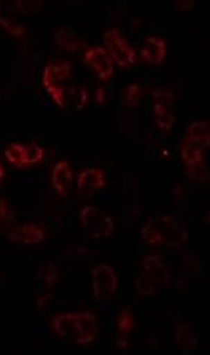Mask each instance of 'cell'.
Instances as JSON below:
<instances>
[{
  "label": "cell",
  "instance_id": "1",
  "mask_svg": "<svg viewBox=\"0 0 210 355\" xmlns=\"http://www.w3.org/2000/svg\"><path fill=\"white\" fill-rule=\"evenodd\" d=\"M53 330L69 344L88 345L100 334V322L91 311H69L53 318Z\"/></svg>",
  "mask_w": 210,
  "mask_h": 355
},
{
  "label": "cell",
  "instance_id": "2",
  "mask_svg": "<svg viewBox=\"0 0 210 355\" xmlns=\"http://www.w3.org/2000/svg\"><path fill=\"white\" fill-rule=\"evenodd\" d=\"M141 238L152 246L180 248L187 243L189 232L170 216H158L146 220L141 227Z\"/></svg>",
  "mask_w": 210,
  "mask_h": 355
},
{
  "label": "cell",
  "instance_id": "3",
  "mask_svg": "<svg viewBox=\"0 0 210 355\" xmlns=\"http://www.w3.org/2000/svg\"><path fill=\"white\" fill-rule=\"evenodd\" d=\"M210 145V126L207 121H193L185 130L184 140L180 145V157L184 164L190 165L202 164L204 152Z\"/></svg>",
  "mask_w": 210,
  "mask_h": 355
},
{
  "label": "cell",
  "instance_id": "4",
  "mask_svg": "<svg viewBox=\"0 0 210 355\" xmlns=\"http://www.w3.org/2000/svg\"><path fill=\"white\" fill-rule=\"evenodd\" d=\"M168 282V275H166L165 263L161 256L148 254L145 256L141 261V271L137 276V291L143 297L153 295L164 283Z\"/></svg>",
  "mask_w": 210,
  "mask_h": 355
},
{
  "label": "cell",
  "instance_id": "5",
  "mask_svg": "<svg viewBox=\"0 0 210 355\" xmlns=\"http://www.w3.org/2000/svg\"><path fill=\"white\" fill-rule=\"evenodd\" d=\"M71 74V64L67 61L62 62H53V64H47L42 73V85L44 89L49 93V96L53 98V101L61 108L66 106L64 100V83L69 80Z\"/></svg>",
  "mask_w": 210,
  "mask_h": 355
},
{
  "label": "cell",
  "instance_id": "6",
  "mask_svg": "<svg viewBox=\"0 0 210 355\" xmlns=\"http://www.w3.org/2000/svg\"><path fill=\"white\" fill-rule=\"evenodd\" d=\"M79 220H81L82 227L91 238H108L111 232L114 231V220L96 206L82 207L81 212H79Z\"/></svg>",
  "mask_w": 210,
  "mask_h": 355
},
{
  "label": "cell",
  "instance_id": "7",
  "mask_svg": "<svg viewBox=\"0 0 210 355\" xmlns=\"http://www.w3.org/2000/svg\"><path fill=\"white\" fill-rule=\"evenodd\" d=\"M105 41V49L110 54V58L121 68H128L137 61V53L132 46L128 44L123 34L118 29H108L103 35Z\"/></svg>",
  "mask_w": 210,
  "mask_h": 355
},
{
  "label": "cell",
  "instance_id": "8",
  "mask_svg": "<svg viewBox=\"0 0 210 355\" xmlns=\"http://www.w3.org/2000/svg\"><path fill=\"white\" fill-rule=\"evenodd\" d=\"M91 285H93V295L98 302H108L118 290L116 273L110 264H98L91 271Z\"/></svg>",
  "mask_w": 210,
  "mask_h": 355
},
{
  "label": "cell",
  "instance_id": "9",
  "mask_svg": "<svg viewBox=\"0 0 210 355\" xmlns=\"http://www.w3.org/2000/svg\"><path fill=\"white\" fill-rule=\"evenodd\" d=\"M3 153L9 164L17 168H27L44 159V150L35 144H10Z\"/></svg>",
  "mask_w": 210,
  "mask_h": 355
},
{
  "label": "cell",
  "instance_id": "10",
  "mask_svg": "<svg viewBox=\"0 0 210 355\" xmlns=\"http://www.w3.org/2000/svg\"><path fill=\"white\" fill-rule=\"evenodd\" d=\"M155 96V103H153V116H155V123L164 132H170L175 125V116L172 113L173 94L165 89H157L153 93Z\"/></svg>",
  "mask_w": 210,
  "mask_h": 355
},
{
  "label": "cell",
  "instance_id": "11",
  "mask_svg": "<svg viewBox=\"0 0 210 355\" xmlns=\"http://www.w3.org/2000/svg\"><path fill=\"white\" fill-rule=\"evenodd\" d=\"M85 62L96 73L100 80L106 81L113 76V59L106 53L105 47L94 46L85 53Z\"/></svg>",
  "mask_w": 210,
  "mask_h": 355
},
{
  "label": "cell",
  "instance_id": "12",
  "mask_svg": "<svg viewBox=\"0 0 210 355\" xmlns=\"http://www.w3.org/2000/svg\"><path fill=\"white\" fill-rule=\"evenodd\" d=\"M106 179H105V172L98 167H91V168H85L81 173L78 175L76 180V187L78 192L82 197H89L94 196L96 192H100L103 187H105Z\"/></svg>",
  "mask_w": 210,
  "mask_h": 355
},
{
  "label": "cell",
  "instance_id": "13",
  "mask_svg": "<svg viewBox=\"0 0 210 355\" xmlns=\"http://www.w3.org/2000/svg\"><path fill=\"white\" fill-rule=\"evenodd\" d=\"M6 236L14 243L22 244V246H33V244L41 243L46 238V232L35 224H24V226L9 230L6 232Z\"/></svg>",
  "mask_w": 210,
  "mask_h": 355
},
{
  "label": "cell",
  "instance_id": "14",
  "mask_svg": "<svg viewBox=\"0 0 210 355\" xmlns=\"http://www.w3.org/2000/svg\"><path fill=\"white\" fill-rule=\"evenodd\" d=\"M166 56V44L161 37L158 35H150L145 39L143 46H141V58L148 64L158 66L164 62Z\"/></svg>",
  "mask_w": 210,
  "mask_h": 355
},
{
  "label": "cell",
  "instance_id": "15",
  "mask_svg": "<svg viewBox=\"0 0 210 355\" xmlns=\"http://www.w3.org/2000/svg\"><path fill=\"white\" fill-rule=\"evenodd\" d=\"M51 182H53L54 191L58 192L59 196L67 194V189H69L71 182H73V168H71L69 162L61 160L54 165Z\"/></svg>",
  "mask_w": 210,
  "mask_h": 355
},
{
  "label": "cell",
  "instance_id": "16",
  "mask_svg": "<svg viewBox=\"0 0 210 355\" xmlns=\"http://www.w3.org/2000/svg\"><path fill=\"white\" fill-rule=\"evenodd\" d=\"M175 345H177V349L185 355L192 354L193 349L197 347V335H195V332H193V329L189 325V323L180 322L177 325Z\"/></svg>",
  "mask_w": 210,
  "mask_h": 355
},
{
  "label": "cell",
  "instance_id": "17",
  "mask_svg": "<svg viewBox=\"0 0 210 355\" xmlns=\"http://www.w3.org/2000/svg\"><path fill=\"white\" fill-rule=\"evenodd\" d=\"M54 41L58 47L67 51V53H76L78 49L82 47L81 37L71 29H58L54 34Z\"/></svg>",
  "mask_w": 210,
  "mask_h": 355
},
{
  "label": "cell",
  "instance_id": "18",
  "mask_svg": "<svg viewBox=\"0 0 210 355\" xmlns=\"http://www.w3.org/2000/svg\"><path fill=\"white\" fill-rule=\"evenodd\" d=\"M141 96H143V92H141L140 85H134L133 83V85H130L128 88L125 89V93H123V103L134 108V106L140 105Z\"/></svg>",
  "mask_w": 210,
  "mask_h": 355
},
{
  "label": "cell",
  "instance_id": "19",
  "mask_svg": "<svg viewBox=\"0 0 210 355\" xmlns=\"http://www.w3.org/2000/svg\"><path fill=\"white\" fill-rule=\"evenodd\" d=\"M134 329V317L132 313V310L125 309L121 310V313L118 315V332L121 335L130 334Z\"/></svg>",
  "mask_w": 210,
  "mask_h": 355
},
{
  "label": "cell",
  "instance_id": "20",
  "mask_svg": "<svg viewBox=\"0 0 210 355\" xmlns=\"http://www.w3.org/2000/svg\"><path fill=\"white\" fill-rule=\"evenodd\" d=\"M0 24L6 27L7 33H9L10 35H15V37H22V35L26 34V31H24V27L21 26V24L15 22L12 17H7V15L0 14Z\"/></svg>",
  "mask_w": 210,
  "mask_h": 355
},
{
  "label": "cell",
  "instance_id": "21",
  "mask_svg": "<svg viewBox=\"0 0 210 355\" xmlns=\"http://www.w3.org/2000/svg\"><path fill=\"white\" fill-rule=\"evenodd\" d=\"M39 276L44 279V283L47 286H54L55 283H58V279H59V270L54 266L53 263H49V264H46L44 268H42L41 275H39Z\"/></svg>",
  "mask_w": 210,
  "mask_h": 355
},
{
  "label": "cell",
  "instance_id": "22",
  "mask_svg": "<svg viewBox=\"0 0 210 355\" xmlns=\"http://www.w3.org/2000/svg\"><path fill=\"white\" fill-rule=\"evenodd\" d=\"M187 175L190 179L197 180V182H205L209 179V171L205 168L204 164L190 165V167H187Z\"/></svg>",
  "mask_w": 210,
  "mask_h": 355
},
{
  "label": "cell",
  "instance_id": "23",
  "mask_svg": "<svg viewBox=\"0 0 210 355\" xmlns=\"http://www.w3.org/2000/svg\"><path fill=\"white\" fill-rule=\"evenodd\" d=\"M15 218V212L12 211L9 200L0 199V223H12Z\"/></svg>",
  "mask_w": 210,
  "mask_h": 355
},
{
  "label": "cell",
  "instance_id": "24",
  "mask_svg": "<svg viewBox=\"0 0 210 355\" xmlns=\"http://www.w3.org/2000/svg\"><path fill=\"white\" fill-rule=\"evenodd\" d=\"M71 96H74L78 110H82L88 105V92L85 88H73L71 89Z\"/></svg>",
  "mask_w": 210,
  "mask_h": 355
},
{
  "label": "cell",
  "instance_id": "25",
  "mask_svg": "<svg viewBox=\"0 0 210 355\" xmlns=\"http://www.w3.org/2000/svg\"><path fill=\"white\" fill-rule=\"evenodd\" d=\"M19 10L24 12V14H33V12L41 9V2H12Z\"/></svg>",
  "mask_w": 210,
  "mask_h": 355
},
{
  "label": "cell",
  "instance_id": "26",
  "mask_svg": "<svg viewBox=\"0 0 210 355\" xmlns=\"http://www.w3.org/2000/svg\"><path fill=\"white\" fill-rule=\"evenodd\" d=\"M175 7L178 10H192L195 7V2L193 0H175Z\"/></svg>",
  "mask_w": 210,
  "mask_h": 355
},
{
  "label": "cell",
  "instance_id": "27",
  "mask_svg": "<svg viewBox=\"0 0 210 355\" xmlns=\"http://www.w3.org/2000/svg\"><path fill=\"white\" fill-rule=\"evenodd\" d=\"M106 92H105V88H98L96 89V103H105V100H106Z\"/></svg>",
  "mask_w": 210,
  "mask_h": 355
},
{
  "label": "cell",
  "instance_id": "28",
  "mask_svg": "<svg viewBox=\"0 0 210 355\" xmlns=\"http://www.w3.org/2000/svg\"><path fill=\"white\" fill-rule=\"evenodd\" d=\"M49 298H51V295H49V293H47V295H42V297L37 300V309H39V310L44 309V303L49 302Z\"/></svg>",
  "mask_w": 210,
  "mask_h": 355
},
{
  "label": "cell",
  "instance_id": "29",
  "mask_svg": "<svg viewBox=\"0 0 210 355\" xmlns=\"http://www.w3.org/2000/svg\"><path fill=\"white\" fill-rule=\"evenodd\" d=\"M116 347H118V349H126V347H128V340H125V338H120V340L116 342Z\"/></svg>",
  "mask_w": 210,
  "mask_h": 355
},
{
  "label": "cell",
  "instance_id": "30",
  "mask_svg": "<svg viewBox=\"0 0 210 355\" xmlns=\"http://www.w3.org/2000/svg\"><path fill=\"white\" fill-rule=\"evenodd\" d=\"M3 179H6V172H3L2 165H0V185H2V182H3Z\"/></svg>",
  "mask_w": 210,
  "mask_h": 355
}]
</instances>
